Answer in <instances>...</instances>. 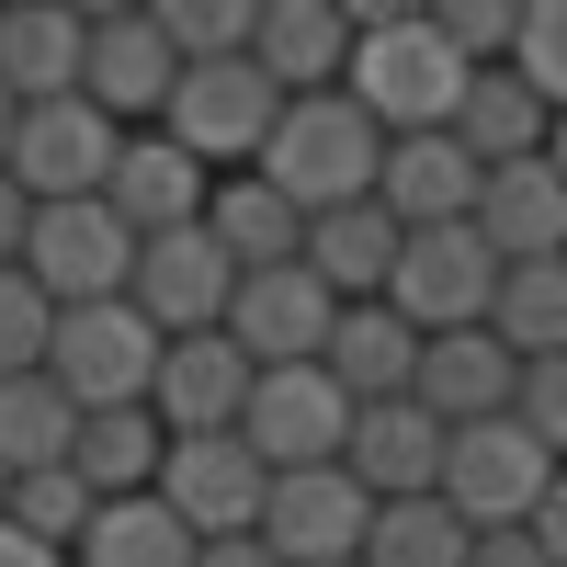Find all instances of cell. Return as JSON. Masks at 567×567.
I'll return each instance as SVG.
<instances>
[{"label":"cell","instance_id":"1","mask_svg":"<svg viewBox=\"0 0 567 567\" xmlns=\"http://www.w3.org/2000/svg\"><path fill=\"white\" fill-rule=\"evenodd\" d=\"M250 171L318 227V216H341V205H374V182H386V125H374L352 91H307V103H284L272 148Z\"/></svg>","mask_w":567,"mask_h":567},{"label":"cell","instance_id":"2","mask_svg":"<svg viewBox=\"0 0 567 567\" xmlns=\"http://www.w3.org/2000/svg\"><path fill=\"white\" fill-rule=\"evenodd\" d=\"M465 69L454 45H443V23L432 12H363V34H352V103L386 125V136H454V103H465Z\"/></svg>","mask_w":567,"mask_h":567},{"label":"cell","instance_id":"3","mask_svg":"<svg viewBox=\"0 0 567 567\" xmlns=\"http://www.w3.org/2000/svg\"><path fill=\"white\" fill-rule=\"evenodd\" d=\"M159 329L136 318L125 296L114 307H58V341H45V374L69 386L80 420H103V409H148L159 398Z\"/></svg>","mask_w":567,"mask_h":567},{"label":"cell","instance_id":"4","mask_svg":"<svg viewBox=\"0 0 567 567\" xmlns=\"http://www.w3.org/2000/svg\"><path fill=\"white\" fill-rule=\"evenodd\" d=\"M488 296H499V250L477 239V216H465V227H409V239H398L386 307L420 329V341H443V329H488Z\"/></svg>","mask_w":567,"mask_h":567},{"label":"cell","instance_id":"5","mask_svg":"<svg viewBox=\"0 0 567 567\" xmlns=\"http://www.w3.org/2000/svg\"><path fill=\"white\" fill-rule=\"evenodd\" d=\"M272 125H284V91L250 69V58H216V69H182V91H171V114H159V136L171 148H194L216 182L227 171H250L261 148H272Z\"/></svg>","mask_w":567,"mask_h":567},{"label":"cell","instance_id":"6","mask_svg":"<svg viewBox=\"0 0 567 567\" xmlns=\"http://www.w3.org/2000/svg\"><path fill=\"white\" fill-rule=\"evenodd\" d=\"M556 488V454L523 432V420H477V432L443 443V511L465 534H511L534 523V499Z\"/></svg>","mask_w":567,"mask_h":567},{"label":"cell","instance_id":"7","mask_svg":"<svg viewBox=\"0 0 567 567\" xmlns=\"http://www.w3.org/2000/svg\"><path fill=\"white\" fill-rule=\"evenodd\" d=\"M23 272L45 284V307H114L125 284H136V227L103 194H91V205H34Z\"/></svg>","mask_w":567,"mask_h":567},{"label":"cell","instance_id":"8","mask_svg":"<svg viewBox=\"0 0 567 567\" xmlns=\"http://www.w3.org/2000/svg\"><path fill=\"white\" fill-rule=\"evenodd\" d=\"M114 159H125V125L103 103H23V136H12V182L34 205H91L114 194Z\"/></svg>","mask_w":567,"mask_h":567},{"label":"cell","instance_id":"9","mask_svg":"<svg viewBox=\"0 0 567 567\" xmlns=\"http://www.w3.org/2000/svg\"><path fill=\"white\" fill-rule=\"evenodd\" d=\"M125 307L159 329V341H205V329H227V307H239V261H227L205 227H171V239H136V284Z\"/></svg>","mask_w":567,"mask_h":567},{"label":"cell","instance_id":"10","mask_svg":"<svg viewBox=\"0 0 567 567\" xmlns=\"http://www.w3.org/2000/svg\"><path fill=\"white\" fill-rule=\"evenodd\" d=\"M239 443L272 465V477H296V465H341V443H352L341 374H329V363H284V374H261L250 409H239Z\"/></svg>","mask_w":567,"mask_h":567},{"label":"cell","instance_id":"11","mask_svg":"<svg viewBox=\"0 0 567 567\" xmlns=\"http://www.w3.org/2000/svg\"><path fill=\"white\" fill-rule=\"evenodd\" d=\"M159 499H171V523L194 534V545H239V534H261L272 465H261L239 432H205V443H171V465H159Z\"/></svg>","mask_w":567,"mask_h":567},{"label":"cell","instance_id":"12","mask_svg":"<svg viewBox=\"0 0 567 567\" xmlns=\"http://www.w3.org/2000/svg\"><path fill=\"white\" fill-rule=\"evenodd\" d=\"M363 534H374V499L352 465H296L261 499V545L284 567H363Z\"/></svg>","mask_w":567,"mask_h":567},{"label":"cell","instance_id":"13","mask_svg":"<svg viewBox=\"0 0 567 567\" xmlns=\"http://www.w3.org/2000/svg\"><path fill=\"white\" fill-rule=\"evenodd\" d=\"M329 329H341V296H329L307 261H284V272H239L227 341H239L261 374H284V363H329Z\"/></svg>","mask_w":567,"mask_h":567},{"label":"cell","instance_id":"14","mask_svg":"<svg viewBox=\"0 0 567 567\" xmlns=\"http://www.w3.org/2000/svg\"><path fill=\"white\" fill-rule=\"evenodd\" d=\"M182 91V58L159 45L148 12H91V58H80V103H103L125 136H148Z\"/></svg>","mask_w":567,"mask_h":567},{"label":"cell","instance_id":"15","mask_svg":"<svg viewBox=\"0 0 567 567\" xmlns=\"http://www.w3.org/2000/svg\"><path fill=\"white\" fill-rule=\"evenodd\" d=\"M352 34H363V12H341V0H261L250 69L284 91V103H307V91H341L352 80Z\"/></svg>","mask_w":567,"mask_h":567},{"label":"cell","instance_id":"16","mask_svg":"<svg viewBox=\"0 0 567 567\" xmlns=\"http://www.w3.org/2000/svg\"><path fill=\"white\" fill-rule=\"evenodd\" d=\"M420 409L443 420V432H477V420H511L523 398V352L499 341V329H443V341H420Z\"/></svg>","mask_w":567,"mask_h":567},{"label":"cell","instance_id":"17","mask_svg":"<svg viewBox=\"0 0 567 567\" xmlns=\"http://www.w3.org/2000/svg\"><path fill=\"white\" fill-rule=\"evenodd\" d=\"M250 386H261V363L227 341V329H205V341H171L159 352V432L171 443H205V432H239V409H250Z\"/></svg>","mask_w":567,"mask_h":567},{"label":"cell","instance_id":"18","mask_svg":"<svg viewBox=\"0 0 567 567\" xmlns=\"http://www.w3.org/2000/svg\"><path fill=\"white\" fill-rule=\"evenodd\" d=\"M443 420L420 409V398H386V409H352V443H341V465L363 477V499L386 511V499H443Z\"/></svg>","mask_w":567,"mask_h":567},{"label":"cell","instance_id":"19","mask_svg":"<svg viewBox=\"0 0 567 567\" xmlns=\"http://www.w3.org/2000/svg\"><path fill=\"white\" fill-rule=\"evenodd\" d=\"M205 194H216V171L194 148H171V136H125V159H114V216L136 227V239H171V227H205Z\"/></svg>","mask_w":567,"mask_h":567},{"label":"cell","instance_id":"20","mask_svg":"<svg viewBox=\"0 0 567 567\" xmlns=\"http://www.w3.org/2000/svg\"><path fill=\"white\" fill-rule=\"evenodd\" d=\"M477 159L454 148V136H386V182H374V205L398 227H465L477 216Z\"/></svg>","mask_w":567,"mask_h":567},{"label":"cell","instance_id":"21","mask_svg":"<svg viewBox=\"0 0 567 567\" xmlns=\"http://www.w3.org/2000/svg\"><path fill=\"white\" fill-rule=\"evenodd\" d=\"M477 239L499 261H567V182L545 159H511L477 182Z\"/></svg>","mask_w":567,"mask_h":567},{"label":"cell","instance_id":"22","mask_svg":"<svg viewBox=\"0 0 567 567\" xmlns=\"http://www.w3.org/2000/svg\"><path fill=\"white\" fill-rule=\"evenodd\" d=\"M80 58H91V12H58V0L0 12V91H12V103H69Z\"/></svg>","mask_w":567,"mask_h":567},{"label":"cell","instance_id":"23","mask_svg":"<svg viewBox=\"0 0 567 567\" xmlns=\"http://www.w3.org/2000/svg\"><path fill=\"white\" fill-rule=\"evenodd\" d=\"M205 239L239 261V272H284V261H307V216L284 205L261 171H227L216 194H205Z\"/></svg>","mask_w":567,"mask_h":567},{"label":"cell","instance_id":"24","mask_svg":"<svg viewBox=\"0 0 567 567\" xmlns=\"http://www.w3.org/2000/svg\"><path fill=\"white\" fill-rule=\"evenodd\" d=\"M398 239H409V227H398L386 205H341V216H318V227H307V272H318L341 307H386Z\"/></svg>","mask_w":567,"mask_h":567},{"label":"cell","instance_id":"25","mask_svg":"<svg viewBox=\"0 0 567 567\" xmlns=\"http://www.w3.org/2000/svg\"><path fill=\"white\" fill-rule=\"evenodd\" d=\"M545 136H556V114L523 91V69H477V80H465V103H454V148L477 159V171L545 159Z\"/></svg>","mask_w":567,"mask_h":567},{"label":"cell","instance_id":"26","mask_svg":"<svg viewBox=\"0 0 567 567\" xmlns=\"http://www.w3.org/2000/svg\"><path fill=\"white\" fill-rule=\"evenodd\" d=\"M329 374H341L352 409H386L420 386V329L398 307H341V329H329Z\"/></svg>","mask_w":567,"mask_h":567},{"label":"cell","instance_id":"27","mask_svg":"<svg viewBox=\"0 0 567 567\" xmlns=\"http://www.w3.org/2000/svg\"><path fill=\"white\" fill-rule=\"evenodd\" d=\"M69 465H80L91 499H148L159 465H171V432H159V409H103V420H80Z\"/></svg>","mask_w":567,"mask_h":567},{"label":"cell","instance_id":"28","mask_svg":"<svg viewBox=\"0 0 567 567\" xmlns=\"http://www.w3.org/2000/svg\"><path fill=\"white\" fill-rule=\"evenodd\" d=\"M80 409L58 374H0V477H34V465H69Z\"/></svg>","mask_w":567,"mask_h":567},{"label":"cell","instance_id":"29","mask_svg":"<svg viewBox=\"0 0 567 567\" xmlns=\"http://www.w3.org/2000/svg\"><path fill=\"white\" fill-rule=\"evenodd\" d=\"M205 545L171 523V499L148 488V499H103L91 511V534H80V556L69 567H194Z\"/></svg>","mask_w":567,"mask_h":567},{"label":"cell","instance_id":"30","mask_svg":"<svg viewBox=\"0 0 567 567\" xmlns=\"http://www.w3.org/2000/svg\"><path fill=\"white\" fill-rule=\"evenodd\" d=\"M488 329H499L523 363H556V352H567V261H499Z\"/></svg>","mask_w":567,"mask_h":567},{"label":"cell","instance_id":"31","mask_svg":"<svg viewBox=\"0 0 567 567\" xmlns=\"http://www.w3.org/2000/svg\"><path fill=\"white\" fill-rule=\"evenodd\" d=\"M465 556H477V534L443 499H386L374 534H363V567H465Z\"/></svg>","mask_w":567,"mask_h":567},{"label":"cell","instance_id":"32","mask_svg":"<svg viewBox=\"0 0 567 567\" xmlns=\"http://www.w3.org/2000/svg\"><path fill=\"white\" fill-rule=\"evenodd\" d=\"M159 45L182 69H216V58H250V23H261V0H159Z\"/></svg>","mask_w":567,"mask_h":567},{"label":"cell","instance_id":"33","mask_svg":"<svg viewBox=\"0 0 567 567\" xmlns=\"http://www.w3.org/2000/svg\"><path fill=\"white\" fill-rule=\"evenodd\" d=\"M91 499L80 488V465H34V477H12V511H0V523H23L34 545H58V556H80V534H91Z\"/></svg>","mask_w":567,"mask_h":567},{"label":"cell","instance_id":"34","mask_svg":"<svg viewBox=\"0 0 567 567\" xmlns=\"http://www.w3.org/2000/svg\"><path fill=\"white\" fill-rule=\"evenodd\" d=\"M511 69L545 114H567V0H523V45H511Z\"/></svg>","mask_w":567,"mask_h":567},{"label":"cell","instance_id":"35","mask_svg":"<svg viewBox=\"0 0 567 567\" xmlns=\"http://www.w3.org/2000/svg\"><path fill=\"white\" fill-rule=\"evenodd\" d=\"M45 341H58L45 284L34 272H0V374H45Z\"/></svg>","mask_w":567,"mask_h":567},{"label":"cell","instance_id":"36","mask_svg":"<svg viewBox=\"0 0 567 567\" xmlns=\"http://www.w3.org/2000/svg\"><path fill=\"white\" fill-rule=\"evenodd\" d=\"M443 45L465 69H511V45H523V12H511V0H443Z\"/></svg>","mask_w":567,"mask_h":567},{"label":"cell","instance_id":"37","mask_svg":"<svg viewBox=\"0 0 567 567\" xmlns=\"http://www.w3.org/2000/svg\"><path fill=\"white\" fill-rule=\"evenodd\" d=\"M511 420H523V432L567 465V352H556V363H523V398H511Z\"/></svg>","mask_w":567,"mask_h":567},{"label":"cell","instance_id":"38","mask_svg":"<svg viewBox=\"0 0 567 567\" xmlns=\"http://www.w3.org/2000/svg\"><path fill=\"white\" fill-rule=\"evenodd\" d=\"M23 239H34V194L0 171V272H23Z\"/></svg>","mask_w":567,"mask_h":567},{"label":"cell","instance_id":"39","mask_svg":"<svg viewBox=\"0 0 567 567\" xmlns=\"http://www.w3.org/2000/svg\"><path fill=\"white\" fill-rule=\"evenodd\" d=\"M534 545H545V567H567V465H556V488L534 499V523H523Z\"/></svg>","mask_w":567,"mask_h":567},{"label":"cell","instance_id":"40","mask_svg":"<svg viewBox=\"0 0 567 567\" xmlns=\"http://www.w3.org/2000/svg\"><path fill=\"white\" fill-rule=\"evenodd\" d=\"M465 567H545V545L511 523V534H477V556H465Z\"/></svg>","mask_w":567,"mask_h":567},{"label":"cell","instance_id":"41","mask_svg":"<svg viewBox=\"0 0 567 567\" xmlns=\"http://www.w3.org/2000/svg\"><path fill=\"white\" fill-rule=\"evenodd\" d=\"M0 567H69V556H58V545H34L23 523H0Z\"/></svg>","mask_w":567,"mask_h":567},{"label":"cell","instance_id":"42","mask_svg":"<svg viewBox=\"0 0 567 567\" xmlns=\"http://www.w3.org/2000/svg\"><path fill=\"white\" fill-rule=\"evenodd\" d=\"M194 567H284V556H272V545H261V534H239V545H205V556H194Z\"/></svg>","mask_w":567,"mask_h":567},{"label":"cell","instance_id":"43","mask_svg":"<svg viewBox=\"0 0 567 567\" xmlns=\"http://www.w3.org/2000/svg\"><path fill=\"white\" fill-rule=\"evenodd\" d=\"M12 136H23V103H12V91H0V171H12Z\"/></svg>","mask_w":567,"mask_h":567},{"label":"cell","instance_id":"44","mask_svg":"<svg viewBox=\"0 0 567 567\" xmlns=\"http://www.w3.org/2000/svg\"><path fill=\"white\" fill-rule=\"evenodd\" d=\"M545 171H556V182H567V114H556V136H545Z\"/></svg>","mask_w":567,"mask_h":567},{"label":"cell","instance_id":"45","mask_svg":"<svg viewBox=\"0 0 567 567\" xmlns=\"http://www.w3.org/2000/svg\"><path fill=\"white\" fill-rule=\"evenodd\" d=\"M0 511H12V477H0Z\"/></svg>","mask_w":567,"mask_h":567}]
</instances>
